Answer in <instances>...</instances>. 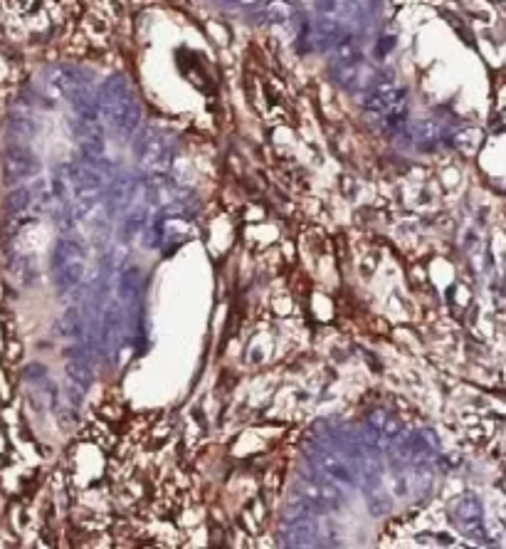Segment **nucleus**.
Segmentation results:
<instances>
[{"label":"nucleus","instance_id":"nucleus-1","mask_svg":"<svg viewBox=\"0 0 506 549\" xmlns=\"http://www.w3.org/2000/svg\"><path fill=\"white\" fill-rule=\"evenodd\" d=\"M96 107H99L101 119H107L121 134H131L141 121V109L136 104V96L121 74L109 77L101 85L99 96H96Z\"/></svg>","mask_w":506,"mask_h":549},{"label":"nucleus","instance_id":"nucleus-2","mask_svg":"<svg viewBox=\"0 0 506 549\" xmlns=\"http://www.w3.org/2000/svg\"><path fill=\"white\" fill-rule=\"evenodd\" d=\"M40 174V161L37 156L28 151V149H8L6 151V164H3V176L8 183H20L28 181L33 176Z\"/></svg>","mask_w":506,"mask_h":549},{"label":"nucleus","instance_id":"nucleus-3","mask_svg":"<svg viewBox=\"0 0 506 549\" xmlns=\"http://www.w3.org/2000/svg\"><path fill=\"white\" fill-rule=\"evenodd\" d=\"M455 522L464 530V534L477 542H487V534H484L482 525V502L472 495H464V498L457 500L455 505Z\"/></svg>","mask_w":506,"mask_h":549},{"label":"nucleus","instance_id":"nucleus-4","mask_svg":"<svg viewBox=\"0 0 506 549\" xmlns=\"http://www.w3.org/2000/svg\"><path fill=\"white\" fill-rule=\"evenodd\" d=\"M405 96L408 92L403 87H393V85H381L376 92H371L366 99V109L373 114V117H383V114H388L390 109L400 107L405 102Z\"/></svg>","mask_w":506,"mask_h":549},{"label":"nucleus","instance_id":"nucleus-5","mask_svg":"<svg viewBox=\"0 0 506 549\" xmlns=\"http://www.w3.org/2000/svg\"><path fill=\"white\" fill-rule=\"evenodd\" d=\"M121 327H124V314H121V305H112L104 312V319H101V335H99V346L104 354H109L114 344L119 341L121 335Z\"/></svg>","mask_w":506,"mask_h":549},{"label":"nucleus","instance_id":"nucleus-6","mask_svg":"<svg viewBox=\"0 0 506 549\" xmlns=\"http://www.w3.org/2000/svg\"><path fill=\"white\" fill-rule=\"evenodd\" d=\"M257 10V20L259 23H287L297 15V6L292 0H262Z\"/></svg>","mask_w":506,"mask_h":549},{"label":"nucleus","instance_id":"nucleus-7","mask_svg":"<svg viewBox=\"0 0 506 549\" xmlns=\"http://www.w3.org/2000/svg\"><path fill=\"white\" fill-rule=\"evenodd\" d=\"M72 260H85V248L77 240H60L55 253H52V272Z\"/></svg>","mask_w":506,"mask_h":549},{"label":"nucleus","instance_id":"nucleus-8","mask_svg":"<svg viewBox=\"0 0 506 549\" xmlns=\"http://www.w3.org/2000/svg\"><path fill=\"white\" fill-rule=\"evenodd\" d=\"M57 332H60V337H64V339H85L87 324H85V319H82V314H79V310H69L67 314L60 319V324H57Z\"/></svg>","mask_w":506,"mask_h":549},{"label":"nucleus","instance_id":"nucleus-9","mask_svg":"<svg viewBox=\"0 0 506 549\" xmlns=\"http://www.w3.org/2000/svg\"><path fill=\"white\" fill-rule=\"evenodd\" d=\"M82 275H85V262L72 260L67 265H62L60 270H55V285L57 289H72L82 282Z\"/></svg>","mask_w":506,"mask_h":549},{"label":"nucleus","instance_id":"nucleus-10","mask_svg":"<svg viewBox=\"0 0 506 549\" xmlns=\"http://www.w3.org/2000/svg\"><path fill=\"white\" fill-rule=\"evenodd\" d=\"M30 205H33V191L30 188H15V191L8 193L6 199V210L8 213H23V210H28Z\"/></svg>","mask_w":506,"mask_h":549},{"label":"nucleus","instance_id":"nucleus-11","mask_svg":"<svg viewBox=\"0 0 506 549\" xmlns=\"http://www.w3.org/2000/svg\"><path fill=\"white\" fill-rule=\"evenodd\" d=\"M360 446L363 448H368V450H373V453H385L390 448V438L388 436H383L381 430H376V428H371L368 425L363 433H360Z\"/></svg>","mask_w":506,"mask_h":549},{"label":"nucleus","instance_id":"nucleus-12","mask_svg":"<svg viewBox=\"0 0 506 549\" xmlns=\"http://www.w3.org/2000/svg\"><path fill=\"white\" fill-rule=\"evenodd\" d=\"M64 371H67L69 381H72L74 386H79V389H87V386L91 384V369H89V364L74 362V359H69L67 366H64Z\"/></svg>","mask_w":506,"mask_h":549},{"label":"nucleus","instance_id":"nucleus-13","mask_svg":"<svg viewBox=\"0 0 506 549\" xmlns=\"http://www.w3.org/2000/svg\"><path fill=\"white\" fill-rule=\"evenodd\" d=\"M139 289H141V275L139 270H131L124 275V280H121V285H119V295H121V300H136L139 297Z\"/></svg>","mask_w":506,"mask_h":549},{"label":"nucleus","instance_id":"nucleus-14","mask_svg":"<svg viewBox=\"0 0 506 549\" xmlns=\"http://www.w3.org/2000/svg\"><path fill=\"white\" fill-rule=\"evenodd\" d=\"M64 354H67V359H74V362H89L91 359V344L85 339H74L72 344L64 349Z\"/></svg>","mask_w":506,"mask_h":549},{"label":"nucleus","instance_id":"nucleus-15","mask_svg":"<svg viewBox=\"0 0 506 549\" xmlns=\"http://www.w3.org/2000/svg\"><path fill=\"white\" fill-rule=\"evenodd\" d=\"M477 142H479V134L474 129L460 131V134L452 136V144H455L457 149H462V151H474V149H477Z\"/></svg>","mask_w":506,"mask_h":549},{"label":"nucleus","instance_id":"nucleus-16","mask_svg":"<svg viewBox=\"0 0 506 549\" xmlns=\"http://www.w3.org/2000/svg\"><path fill=\"white\" fill-rule=\"evenodd\" d=\"M143 223H146V210L141 208V210H136L134 215H129V218H126L124 235H134V233H139L141 228H143Z\"/></svg>","mask_w":506,"mask_h":549},{"label":"nucleus","instance_id":"nucleus-17","mask_svg":"<svg viewBox=\"0 0 506 549\" xmlns=\"http://www.w3.org/2000/svg\"><path fill=\"white\" fill-rule=\"evenodd\" d=\"M336 52H338V57L341 60H346V62H351L356 57V45H354V40L351 37H338L336 40Z\"/></svg>","mask_w":506,"mask_h":549},{"label":"nucleus","instance_id":"nucleus-18","mask_svg":"<svg viewBox=\"0 0 506 549\" xmlns=\"http://www.w3.org/2000/svg\"><path fill=\"white\" fill-rule=\"evenodd\" d=\"M10 129H12V131H17V134H25V136L35 134V126H33V121H30L28 117H23V114H15V117H12V124H10Z\"/></svg>","mask_w":506,"mask_h":549},{"label":"nucleus","instance_id":"nucleus-19","mask_svg":"<svg viewBox=\"0 0 506 549\" xmlns=\"http://www.w3.org/2000/svg\"><path fill=\"white\" fill-rule=\"evenodd\" d=\"M64 394H67L69 403H74V406H79L82 403V394H79V386H74L72 381L67 384V389H64Z\"/></svg>","mask_w":506,"mask_h":549},{"label":"nucleus","instance_id":"nucleus-20","mask_svg":"<svg viewBox=\"0 0 506 549\" xmlns=\"http://www.w3.org/2000/svg\"><path fill=\"white\" fill-rule=\"evenodd\" d=\"M60 423H62V428H69V425L77 423V414L74 411H60Z\"/></svg>","mask_w":506,"mask_h":549},{"label":"nucleus","instance_id":"nucleus-21","mask_svg":"<svg viewBox=\"0 0 506 549\" xmlns=\"http://www.w3.org/2000/svg\"><path fill=\"white\" fill-rule=\"evenodd\" d=\"M316 6H319L324 12H336L338 0H316Z\"/></svg>","mask_w":506,"mask_h":549},{"label":"nucleus","instance_id":"nucleus-22","mask_svg":"<svg viewBox=\"0 0 506 549\" xmlns=\"http://www.w3.org/2000/svg\"><path fill=\"white\" fill-rule=\"evenodd\" d=\"M393 42H395L393 37H388V40H385V37H383V40H381V47H378V55L383 57V55H385V52H390V50H393Z\"/></svg>","mask_w":506,"mask_h":549},{"label":"nucleus","instance_id":"nucleus-23","mask_svg":"<svg viewBox=\"0 0 506 549\" xmlns=\"http://www.w3.org/2000/svg\"><path fill=\"white\" fill-rule=\"evenodd\" d=\"M223 3H235V6H250V8H254V6H259L262 0H223Z\"/></svg>","mask_w":506,"mask_h":549}]
</instances>
